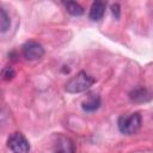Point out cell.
Here are the masks:
<instances>
[{
  "label": "cell",
  "instance_id": "6da1fadb",
  "mask_svg": "<svg viewBox=\"0 0 153 153\" xmlns=\"http://www.w3.org/2000/svg\"><path fill=\"white\" fill-rule=\"evenodd\" d=\"M94 84L93 76H91L88 73L81 71L76 75H74L72 79H69L66 84V91L69 93H79L84 92L87 88H90Z\"/></svg>",
  "mask_w": 153,
  "mask_h": 153
},
{
  "label": "cell",
  "instance_id": "7a4b0ae2",
  "mask_svg": "<svg viewBox=\"0 0 153 153\" xmlns=\"http://www.w3.org/2000/svg\"><path fill=\"white\" fill-rule=\"evenodd\" d=\"M141 122H142L141 115L139 112H133V114H128V115H122L118 118L117 126L122 134L131 135L140 129Z\"/></svg>",
  "mask_w": 153,
  "mask_h": 153
},
{
  "label": "cell",
  "instance_id": "3957f363",
  "mask_svg": "<svg viewBox=\"0 0 153 153\" xmlns=\"http://www.w3.org/2000/svg\"><path fill=\"white\" fill-rule=\"evenodd\" d=\"M7 146L10 147V149L13 153H29L30 152L29 141L19 131H16L10 135V137L7 140Z\"/></svg>",
  "mask_w": 153,
  "mask_h": 153
},
{
  "label": "cell",
  "instance_id": "277c9868",
  "mask_svg": "<svg viewBox=\"0 0 153 153\" xmlns=\"http://www.w3.org/2000/svg\"><path fill=\"white\" fill-rule=\"evenodd\" d=\"M54 153H75L73 140L65 134H56L53 140Z\"/></svg>",
  "mask_w": 153,
  "mask_h": 153
},
{
  "label": "cell",
  "instance_id": "5b68a950",
  "mask_svg": "<svg viewBox=\"0 0 153 153\" xmlns=\"http://www.w3.org/2000/svg\"><path fill=\"white\" fill-rule=\"evenodd\" d=\"M22 53L23 56L29 60V61H33V60H38L44 55V49L42 47V44H39L38 42L35 41H27L26 43L23 44L22 47Z\"/></svg>",
  "mask_w": 153,
  "mask_h": 153
},
{
  "label": "cell",
  "instance_id": "8992f818",
  "mask_svg": "<svg viewBox=\"0 0 153 153\" xmlns=\"http://www.w3.org/2000/svg\"><path fill=\"white\" fill-rule=\"evenodd\" d=\"M129 98L131 102L135 103H143V102H148L153 98V93L145 86H139L133 88L129 92Z\"/></svg>",
  "mask_w": 153,
  "mask_h": 153
},
{
  "label": "cell",
  "instance_id": "52a82bcc",
  "mask_svg": "<svg viewBox=\"0 0 153 153\" xmlns=\"http://www.w3.org/2000/svg\"><path fill=\"white\" fill-rule=\"evenodd\" d=\"M105 7H106V4L104 1H94L90 8V14H88L90 19L93 22L100 20L105 13Z\"/></svg>",
  "mask_w": 153,
  "mask_h": 153
},
{
  "label": "cell",
  "instance_id": "ba28073f",
  "mask_svg": "<svg viewBox=\"0 0 153 153\" xmlns=\"http://www.w3.org/2000/svg\"><path fill=\"white\" fill-rule=\"evenodd\" d=\"M82 110L87 112L96 111L100 106V98L98 94H90L86 100L82 102Z\"/></svg>",
  "mask_w": 153,
  "mask_h": 153
},
{
  "label": "cell",
  "instance_id": "9c48e42d",
  "mask_svg": "<svg viewBox=\"0 0 153 153\" xmlns=\"http://www.w3.org/2000/svg\"><path fill=\"white\" fill-rule=\"evenodd\" d=\"M65 6H66L67 12L72 16H81L84 13L82 6L75 1H67V2H65Z\"/></svg>",
  "mask_w": 153,
  "mask_h": 153
},
{
  "label": "cell",
  "instance_id": "30bf717a",
  "mask_svg": "<svg viewBox=\"0 0 153 153\" xmlns=\"http://www.w3.org/2000/svg\"><path fill=\"white\" fill-rule=\"evenodd\" d=\"M11 25V20H10V16L7 14L5 8L0 10V27H1V32H5L8 30Z\"/></svg>",
  "mask_w": 153,
  "mask_h": 153
},
{
  "label": "cell",
  "instance_id": "8fae6325",
  "mask_svg": "<svg viewBox=\"0 0 153 153\" xmlns=\"http://www.w3.org/2000/svg\"><path fill=\"white\" fill-rule=\"evenodd\" d=\"M1 75H2V79L4 80L8 81V80H12L14 78L16 72H14V69L11 66H6V67H4L2 72H1Z\"/></svg>",
  "mask_w": 153,
  "mask_h": 153
},
{
  "label": "cell",
  "instance_id": "7c38bea8",
  "mask_svg": "<svg viewBox=\"0 0 153 153\" xmlns=\"http://www.w3.org/2000/svg\"><path fill=\"white\" fill-rule=\"evenodd\" d=\"M111 12H112L114 17H115L116 19H118V18H120V13H121L120 5H118V4H112V5H111Z\"/></svg>",
  "mask_w": 153,
  "mask_h": 153
}]
</instances>
